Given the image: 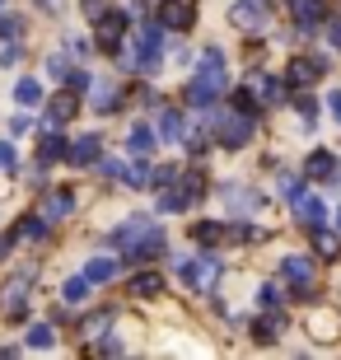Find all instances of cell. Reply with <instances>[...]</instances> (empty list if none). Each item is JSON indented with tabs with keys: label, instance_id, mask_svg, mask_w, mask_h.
Wrapping results in <instances>:
<instances>
[{
	"label": "cell",
	"instance_id": "50",
	"mask_svg": "<svg viewBox=\"0 0 341 360\" xmlns=\"http://www.w3.org/2000/svg\"><path fill=\"white\" fill-rule=\"evenodd\" d=\"M10 243H14V239H0V257H5V253H10Z\"/></svg>",
	"mask_w": 341,
	"mask_h": 360
},
{
	"label": "cell",
	"instance_id": "37",
	"mask_svg": "<svg viewBox=\"0 0 341 360\" xmlns=\"http://www.w3.org/2000/svg\"><path fill=\"white\" fill-rule=\"evenodd\" d=\"M66 80H70V94L94 89V75H89V70H79V66H70V70H66Z\"/></svg>",
	"mask_w": 341,
	"mask_h": 360
},
{
	"label": "cell",
	"instance_id": "10",
	"mask_svg": "<svg viewBox=\"0 0 341 360\" xmlns=\"http://www.w3.org/2000/svg\"><path fill=\"white\" fill-rule=\"evenodd\" d=\"M98 155H103V141H98L94 131H84L79 141H70V146H66V160L75 164V169H89V164H98Z\"/></svg>",
	"mask_w": 341,
	"mask_h": 360
},
{
	"label": "cell",
	"instance_id": "19",
	"mask_svg": "<svg viewBox=\"0 0 341 360\" xmlns=\"http://www.w3.org/2000/svg\"><path fill=\"white\" fill-rule=\"evenodd\" d=\"M122 178H127V187H136V192L155 187V169L145 164V155H136V164H122Z\"/></svg>",
	"mask_w": 341,
	"mask_h": 360
},
{
	"label": "cell",
	"instance_id": "22",
	"mask_svg": "<svg viewBox=\"0 0 341 360\" xmlns=\"http://www.w3.org/2000/svg\"><path fill=\"white\" fill-rule=\"evenodd\" d=\"M75 112H79L75 94H56V98H52V108H47V122H42V127H61V122H66V117H75Z\"/></svg>",
	"mask_w": 341,
	"mask_h": 360
},
{
	"label": "cell",
	"instance_id": "16",
	"mask_svg": "<svg viewBox=\"0 0 341 360\" xmlns=\"http://www.w3.org/2000/svg\"><path fill=\"white\" fill-rule=\"evenodd\" d=\"M75 211V197H70V192H47V197H42V220H47V225H56V220H66V215Z\"/></svg>",
	"mask_w": 341,
	"mask_h": 360
},
{
	"label": "cell",
	"instance_id": "46",
	"mask_svg": "<svg viewBox=\"0 0 341 360\" xmlns=\"http://www.w3.org/2000/svg\"><path fill=\"white\" fill-rule=\"evenodd\" d=\"M98 164H103V178H122V164L117 160H103V155H98Z\"/></svg>",
	"mask_w": 341,
	"mask_h": 360
},
{
	"label": "cell",
	"instance_id": "18",
	"mask_svg": "<svg viewBox=\"0 0 341 360\" xmlns=\"http://www.w3.org/2000/svg\"><path fill=\"white\" fill-rule=\"evenodd\" d=\"M224 201H229V211H238V215H252L262 206V197H257L252 187H234V183L224 187Z\"/></svg>",
	"mask_w": 341,
	"mask_h": 360
},
{
	"label": "cell",
	"instance_id": "51",
	"mask_svg": "<svg viewBox=\"0 0 341 360\" xmlns=\"http://www.w3.org/2000/svg\"><path fill=\"white\" fill-rule=\"evenodd\" d=\"M332 178H341V169H332Z\"/></svg>",
	"mask_w": 341,
	"mask_h": 360
},
{
	"label": "cell",
	"instance_id": "21",
	"mask_svg": "<svg viewBox=\"0 0 341 360\" xmlns=\"http://www.w3.org/2000/svg\"><path fill=\"white\" fill-rule=\"evenodd\" d=\"M285 98H290L285 80H276V75H262V80H257V103L276 108V103H285Z\"/></svg>",
	"mask_w": 341,
	"mask_h": 360
},
{
	"label": "cell",
	"instance_id": "53",
	"mask_svg": "<svg viewBox=\"0 0 341 360\" xmlns=\"http://www.w3.org/2000/svg\"><path fill=\"white\" fill-rule=\"evenodd\" d=\"M0 10H5V0H0Z\"/></svg>",
	"mask_w": 341,
	"mask_h": 360
},
{
	"label": "cell",
	"instance_id": "24",
	"mask_svg": "<svg viewBox=\"0 0 341 360\" xmlns=\"http://www.w3.org/2000/svg\"><path fill=\"white\" fill-rule=\"evenodd\" d=\"M281 333H285V319H281V314H262V319L252 323V337H257L262 347H271Z\"/></svg>",
	"mask_w": 341,
	"mask_h": 360
},
{
	"label": "cell",
	"instance_id": "13",
	"mask_svg": "<svg viewBox=\"0 0 341 360\" xmlns=\"http://www.w3.org/2000/svg\"><path fill=\"white\" fill-rule=\"evenodd\" d=\"M159 24L169 28V33H187V28H192V5H183V0H164V5H159Z\"/></svg>",
	"mask_w": 341,
	"mask_h": 360
},
{
	"label": "cell",
	"instance_id": "44",
	"mask_svg": "<svg viewBox=\"0 0 341 360\" xmlns=\"http://www.w3.org/2000/svg\"><path fill=\"white\" fill-rule=\"evenodd\" d=\"M19 164V155H14V146L10 141H0V169H14Z\"/></svg>",
	"mask_w": 341,
	"mask_h": 360
},
{
	"label": "cell",
	"instance_id": "25",
	"mask_svg": "<svg viewBox=\"0 0 341 360\" xmlns=\"http://www.w3.org/2000/svg\"><path fill=\"white\" fill-rule=\"evenodd\" d=\"M155 141H159V136H155V127H145V122H141V127H131V136H127L131 155H150V150H155Z\"/></svg>",
	"mask_w": 341,
	"mask_h": 360
},
{
	"label": "cell",
	"instance_id": "36",
	"mask_svg": "<svg viewBox=\"0 0 341 360\" xmlns=\"http://www.w3.org/2000/svg\"><path fill=\"white\" fill-rule=\"evenodd\" d=\"M281 300H285V290H281L276 281H266L262 290H257V304H262V309H276V304H281Z\"/></svg>",
	"mask_w": 341,
	"mask_h": 360
},
{
	"label": "cell",
	"instance_id": "30",
	"mask_svg": "<svg viewBox=\"0 0 341 360\" xmlns=\"http://www.w3.org/2000/svg\"><path fill=\"white\" fill-rule=\"evenodd\" d=\"M304 169H309V178H332V169H337V160H332L328 150H314Z\"/></svg>",
	"mask_w": 341,
	"mask_h": 360
},
{
	"label": "cell",
	"instance_id": "35",
	"mask_svg": "<svg viewBox=\"0 0 341 360\" xmlns=\"http://www.w3.org/2000/svg\"><path fill=\"white\" fill-rule=\"evenodd\" d=\"M19 33H24V19L19 14H0V42H14Z\"/></svg>",
	"mask_w": 341,
	"mask_h": 360
},
{
	"label": "cell",
	"instance_id": "41",
	"mask_svg": "<svg viewBox=\"0 0 341 360\" xmlns=\"http://www.w3.org/2000/svg\"><path fill=\"white\" fill-rule=\"evenodd\" d=\"M94 103L98 112H117V89H94Z\"/></svg>",
	"mask_w": 341,
	"mask_h": 360
},
{
	"label": "cell",
	"instance_id": "7",
	"mask_svg": "<svg viewBox=\"0 0 341 360\" xmlns=\"http://www.w3.org/2000/svg\"><path fill=\"white\" fill-rule=\"evenodd\" d=\"M164 248H169L164 229H159V225H150V229L141 234V239H131V243H127V262H136V267H141V262H155V257L164 253Z\"/></svg>",
	"mask_w": 341,
	"mask_h": 360
},
{
	"label": "cell",
	"instance_id": "34",
	"mask_svg": "<svg viewBox=\"0 0 341 360\" xmlns=\"http://www.w3.org/2000/svg\"><path fill=\"white\" fill-rule=\"evenodd\" d=\"M47 234V220L42 215H24V225L14 229V239H42Z\"/></svg>",
	"mask_w": 341,
	"mask_h": 360
},
{
	"label": "cell",
	"instance_id": "1",
	"mask_svg": "<svg viewBox=\"0 0 341 360\" xmlns=\"http://www.w3.org/2000/svg\"><path fill=\"white\" fill-rule=\"evenodd\" d=\"M224 84H229V75H224V52L220 47H206L201 70L192 75V84H187V103L192 108H215V98L224 94Z\"/></svg>",
	"mask_w": 341,
	"mask_h": 360
},
{
	"label": "cell",
	"instance_id": "9",
	"mask_svg": "<svg viewBox=\"0 0 341 360\" xmlns=\"http://www.w3.org/2000/svg\"><path fill=\"white\" fill-rule=\"evenodd\" d=\"M28 285H33V276L5 281V290H0V309H5L10 319H24V314H28Z\"/></svg>",
	"mask_w": 341,
	"mask_h": 360
},
{
	"label": "cell",
	"instance_id": "27",
	"mask_svg": "<svg viewBox=\"0 0 341 360\" xmlns=\"http://www.w3.org/2000/svg\"><path fill=\"white\" fill-rule=\"evenodd\" d=\"M14 103L19 108H38L42 103V84L38 80H19L14 84Z\"/></svg>",
	"mask_w": 341,
	"mask_h": 360
},
{
	"label": "cell",
	"instance_id": "42",
	"mask_svg": "<svg viewBox=\"0 0 341 360\" xmlns=\"http://www.w3.org/2000/svg\"><path fill=\"white\" fill-rule=\"evenodd\" d=\"M47 70H52V80H66V70H70V61H66V56H61V52H56L52 61H47Z\"/></svg>",
	"mask_w": 341,
	"mask_h": 360
},
{
	"label": "cell",
	"instance_id": "47",
	"mask_svg": "<svg viewBox=\"0 0 341 360\" xmlns=\"http://www.w3.org/2000/svg\"><path fill=\"white\" fill-rule=\"evenodd\" d=\"M328 108H332V117L341 122V89H332V94H328Z\"/></svg>",
	"mask_w": 341,
	"mask_h": 360
},
{
	"label": "cell",
	"instance_id": "11",
	"mask_svg": "<svg viewBox=\"0 0 341 360\" xmlns=\"http://www.w3.org/2000/svg\"><path fill=\"white\" fill-rule=\"evenodd\" d=\"M281 281H290V285H314V257H304V253L281 257Z\"/></svg>",
	"mask_w": 341,
	"mask_h": 360
},
{
	"label": "cell",
	"instance_id": "43",
	"mask_svg": "<svg viewBox=\"0 0 341 360\" xmlns=\"http://www.w3.org/2000/svg\"><path fill=\"white\" fill-rule=\"evenodd\" d=\"M328 24V38H332V47L341 52V14H332V19H323Z\"/></svg>",
	"mask_w": 341,
	"mask_h": 360
},
{
	"label": "cell",
	"instance_id": "6",
	"mask_svg": "<svg viewBox=\"0 0 341 360\" xmlns=\"http://www.w3.org/2000/svg\"><path fill=\"white\" fill-rule=\"evenodd\" d=\"M290 206H295V220H300L304 229H318V225H328V201L318 197V192H295L290 197Z\"/></svg>",
	"mask_w": 341,
	"mask_h": 360
},
{
	"label": "cell",
	"instance_id": "38",
	"mask_svg": "<svg viewBox=\"0 0 341 360\" xmlns=\"http://www.w3.org/2000/svg\"><path fill=\"white\" fill-rule=\"evenodd\" d=\"M229 103H234L238 112H252V117H257V98H252L248 89H234V94H229Z\"/></svg>",
	"mask_w": 341,
	"mask_h": 360
},
{
	"label": "cell",
	"instance_id": "40",
	"mask_svg": "<svg viewBox=\"0 0 341 360\" xmlns=\"http://www.w3.org/2000/svg\"><path fill=\"white\" fill-rule=\"evenodd\" d=\"M295 108H300L304 122H318V98H314V94H300V98H295Z\"/></svg>",
	"mask_w": 341,
	"mask_h": 360
},
{
	"label": "cell",
	"instance_id": "17",
	"mask_svg": "<svg viewBox=\"0 0 341 360\" xmlns=\"http://www.w3.org/2000/svg\"><path fill=\"white\" fill-rule=\"evenodd\" d=\"M127 295H136V300H155V295H164V276H159V271H136V276L127 281Z\"/></svg>",
	"mask_w": 341,
	"mask_h": 360
},
{
	"label": "cell",
	"instance_id": "49",
	"mask_svg": "<svg viewBox=\"0 0 341 360\" xmlns=\"http://www.w3.org/2000/svg\"><path fill=\"white\" fill-rule=\"evenodd\" d=\"M38 10H47V14H56V10H61V0H38Z\"/></svg>",
	"mask_w": 341,
	"mask_h": 360
},
{
	"label": "cell",
	"instance_id": "3",
	"mask_svg": "<svg viewBox=\"0 0 341 360\" xmlns=\"http://www.w3.org/2000/svg\"><path fill=\"white\" fill-rule=\"evenodd\" d=\"M94 33H98V47H103L108 56H117L122 38L131 33V14H127V10H103L98 19H94Z\"/></svg>",
	"mask_w": 341,
	"mask_h": 360
},
{
	"label": "cell",
	"instance_id": "45",
	"mask_svg": "<svg viewBox=\"0 0 341 360\" xmlns=\"http://www.w3.org/2000/svg\"><path fill=\"white\" fill-rule=\"evenodd\" d=\"M173 178H178V169H173V164H164V169H159V174H155V187H164V183H173Z\"/></svg>",
	"mask_w": 341,
	"mask_h": 360
},
{
	"label": "cell",
	"instance_id": "5",
	"mask_svg": "<svg viewBox=\"0 0 341 360\" xmlns=\"http://www.w3.org/2000/svg\"><path fill=\"white\" fill-rule=\"evenodd\" d=\"M266 19H271V0H238V5H229V24L243 28V33H262Z\"/></svg>",
	"mask_w": 341,
	"mask_h": 360
},
{
	"label": "cell",
	"instance_id": "20",
	"mask_svg": "<svg viewBox=\"0 0 341 360\" xmlns=\"http://www.w3.org/2000/svg\"><path fill=\"white\" fill-rule=\"evenodd\" d=\"M79 276L89 281V285H103V281H112V276H117V257H89Z\"/></svg>",
	"mask_w": 341,
	"mask_h": 360
},
{
	"label": "cell",
	"instance_id": "14",
	"mask_svg": "<svg viewBox=\"0 0 341 360\" xmlns=\"http://www.w3.org/2000/svg\"><path fill=\"white\" fill-rule=\"evenodd\" d=\"M155 136L164 141V146H178L183 141V117H178V108L159 103V122H155Z\"/></svg>",
	"mask_w": 341,
	"mask_h": 360
},
{
	"label": "cell",
	"instance_id": "48",
	"mask_svg": "<svg viewBox=\"0 0 341 360\" xmlns=\"http://www.w3.org/2000/svg\"><path fill=\"white\" fill-rule=\"evenodd\" d=\"M84 14H89V19H98V14H103V0H84Z\"/></svg>",
	"mask_w": 341,
	"mask_h": 360
},
{
	"label": "cell",
	"instance_id": "31",
	"mask_svg": "<svg viewBox=\"0 0 341 360\" xmlns=\"http://www.w3.org/2000/svg\"><path fill=\"white\" fill-rule=\"evenodd\" d=\"M314 248H318L323 257H337V253H341V239L332 234L328 225H318V229H314Z\"/></svg>",
	"mask_w": 341,
	"mask_h": 360
},
{
	"label": "cell",
	"instance_id": "8",
	"mask_svg": "<svg viewBox=\"0 0 341 360\" xmlns=\"http://www.w3.org/2000/svg\"><path fill=\"white\" fill-rule=\"evenodd\" d=\"M290 14H295V28H300L304 38H314L318 24L328 19V5L323 0H290Z\"/></svg>",
	"mask_w": 341,
	"mask_h": 360
},
{
	"label": "cell",
	"instance_id": "26",
	"mask_svg": "<svg viewBox=\"0 0 341 360\" xmlns=\"http://www.w3.org/2000/svg\"><path fill=\"white\" fill-rule=\"evenodd\" d=\"M38 160H42V164H52V160H66V141L56 136V127H47V136H42V150H38Z\"/></svg>",
	"mask_w": 341,
	"mask_h": 360
},
{
	"label": "cell",
	"instance_id": "15",
	"mask_svg": "<svg viewBox=\"0 0 341 360\" xmlns=\"http://www.w3.org/2000/svg\"><path fill=\"white\" fill-rule=\"evenodd\" d=\"M187 206H192V192H187V187L178 183V178H173V183H164V187H159V211L178 215V211H187Z\"/></svg>",
	"mask_w": 341,
	"mask_h": 360
},
{
	"label": "cell",
	"instance_id": "33",
	"mask_svg": "<svg viewBox=\"0 0 341 360\" xmlns=\"http://www.w3.org/2000/svg\"><path fill=\"white\" fill-rule=\"evenodd\" d=\"M52 342H56L52 323H33V328H28V347H33V351H47Z\"/></svg>",
	"mask_w": 341,
	"mask_h": 360
},
{
	"label": "cell",
	"instance_id": "12",
	"mask_svg": "<svg viewBox=\"0 0 341 360\" xmlns=\"http://www.w3.org/2000/svg\"><path fill=\"white\" fill-rule=\"evenodd\" d=\"M285 75H290V84H309V80H318V75H328V61H323V56H295L285 66Z\"/></svg>",
	"mask_w": 341,
	"mask_h": 360
},
{
	"label": "cell",
	"instance_id": "32",
	"mask_svg": "<svg viewBox=\"0 0 341 360\" xmlns=\"http://www.w3.org/2000/svg\"><path fill=\"white\" fill-rule=\"evenodd\" d=\"M61 300H66V304H84V300H89V281H84V276H70L66 285H61Z\"/></svg>",
	"mask_w": 341,
	"mask_h": 360
},
{
	"label": "cell",
	"instance_id": "52",
	"mask_svg": "<svg viewBox=\"0 0 341 360\" xmlns=\"http://www.w3.org/2000/svg\"><path fill=\"white\" fill-rule=\"evenodd\" d=\"M337 225H341V211H337Z\"/></svg>",
	"mask_w": 341,
	"mask_h": 360
},
{
	"label": "cell",
	"instance_id": "23",
	"mask_svg": "<svg viewBox=\"0 0 341 360\" xmlns=\"http://www.w3.org/2000/svg\"><path fill=\"white\" fill-rule=\"evenodd\" d=\"M150 225H155L150 215H127V225H117V229H112V243H122V248H127V243H131V239H141V234H145Z\"/></svg>",
	"mask_w": 341,
	"mask_h": 360
},
{
	"label": "cell",
	"instance_id": "29",
	"mask_svg": "<svg viewBox=\"0 0 341 360\" xmlns=\"http://www.w3.org/2000/svg\"><path fill=\"white\" fill-rule=\"evenodd\" d=\"M112 319H117L112 309H94L89 319H84V337H103L108 328H112Z\"/></svg>",
	"mask_w": 341,
	"mask_h": 360
},
{
	"label": "cell",
	"instance_id": "2",
	"mask_svg": "<svg viewBox=\"0 0 341 360\" xmlns=\"http://www.w3.org/2000/svg\"><path fill=\"white\" fill-rule=\"evenodd\" d=\"M173 267H178V276L187 281V290H197V295H210V290H215V281H220V257H210V253L178 257Z\"/></svg>",
	"mask_w": 341,
	"mask_h": 360
},
{
	"label": "cell",
	"instance_id": "39",
	"mask_svg": "<svg viewBox=\"0 0 341 360\" xmlns=\"http://www.w3.org/2000/svg\"><path fill=\"white\" fill-rule=\"evenodd\" d=\"M94 351H98V356H122V351H127V347H122V342H117V337H94Z\"/></svg>",
	"mask_w": 341,
	"mask_h": 360
},
{
	"label": "cell",
	"instance_id": "28",
	"mask_svg": "<svg viewBox=\"0 0 341 360\" xmlns=\"http://www.w3.org/2000/svg\"><path fill=\"white\" fill-rule=\"evenodd\" d=\"M224 239V225H215V220H197V225H192V243H220Z\"/></svg>",
	"mask_w": 341,
	"mask_h": 360
},
{
	"label": "cell",
	"instance_id": "4",
	"mask_svg": "<svg viewBox=\"0 0 341 360\" xmlns=\"http://www.w3.org/2000/svg\"><path fill=\"white\" fill-rule=\"evenodd\" d=\"M252 131H257L252 112H238V108H229V112L215 122V136H220V146H229V150H243L252 141Z\"/></svg>",
	"mask_w": 341,
	"mask_h": 360
}]
</instances>
